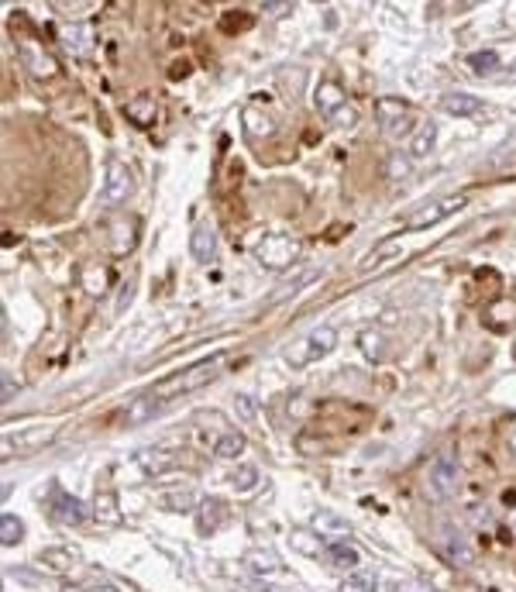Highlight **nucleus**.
<instances>
[{
  "label": "nucleus",
  "instance_id": "1",
  "mask_svg": "<svg viewBox=\"0 0 516 592\" xmlns=\"http://www.w3.org/2000/svg\"><path fill=\"white\" fill-rule=\"evenodd\" d=\"M227 362H231V351H217V355H210V358H200V362H193V366L179 368V372H172L166 379H158V383L152 386V393L166 403L179 400V396L196 393V389H204L206 383L221 379Z\"/></svg>",
  "mask_w": 516,
  "mask_h": 592
},
{
  "label": "nucleus",
  "instance_id": "2",
  "mask_svg": "<svg viewBox=\"0 0 516 592\" xmlns=\"http://www.w3.org/2000/svg\"><path fill=\"white\" fill-rule=\"evenodd\" d=\"M334 345H338L334 328H317V331L303 334L300 341H292L290 351H286V362H290L292 368H303V366H310V362H317V358L330 355Z\"/></svg>",
  "mask_w": 516,
  "mask_h": 592
},
{
  "label": "nucleus",
  "instance_id": "3",
  "mask_svg": "<svg viewBox=\"0 0 516 592\" xmlns=\"http://www.w3.org/2000/svg\"><path fill=\"white\" fill-rule=\"evenodd\" d=\"M313 104H317V114L324 118L327 124H338V128H351V124L358 121V110L344 100V90L338 83H320L317 87V97H313Z\"/></svg>",
  "mask_w": 516,
  "mask_h": 592
},
{
  "label": "nucleus",
  "instance_id": "4",
  "mask_svg": "<svg viewBox=\"0 0 516 592\" xmlns=\"http://www.w3.org/2000/svg\"><path fill=\"white\" fill-rule=\"evenodd\" d=\"M300 252H303V244L296 242V238H290V234H265V238L255 244V259L262 262L265 269H272V272L296 265Z\"/></svg>",
  "mask_w": 516,
  "mask_h": 592
},
{
  "label": "nucleus",
  "instance_id": "5",
  "mask_svg": "<svg viewBox=\"0 0 516 592\" xmlns=\"http://www.w3.org/2000/svg\"><path fill=\"white\" fill-rule=\"evenodd\" d=\"M454 479H458V458L451 448H444V452L434 454L427 465V496L434 503H444L454 492Z\"/></svg>",
  "mask_w": 516,
  "mask_h": 592
},
{
  "label": "nucleus",
  "instance_id": "6",
  "mask_svg": "<svg viewBox=\"0 0 516 592\" xmlns=\"http://www.w3.org/2000/svg\"><path fill=\"white\" fill-rule=\"evenodd\" d=\"M376 118L389 138H406V135H413L410 104H403V100H396V97H382V100H378Z\"/></svg>",
  "mask_w": 516,
  "mask_h": 592
},
{
  "label": "nucleus",
  "instance_id": "7",
  "mask_svg": "<svg viewBox=\"0 0 516 592\" xmlns=\"http://www.w3.org/2000/svg\"><path fill=\"white\" fill-rule=\"evenodd\" d=\"M49 510L62 527H80V523L86 520V513H90L80 496H69L66 489H59V486H52V492H49Z\"/></svg>",
  "mask_w": 516,
  "mask_h": 592
},
{
  "label": "nucleus",
  "instance_id": "8",
  "mask_svg": "<svg viewBox=\"0 0 516 592\" xmlns=\"http://www.w3.org/2000/svg\"><path fill=\"white\" fill-rule=\"evenodd\" d=\"M135 190V176L120 158H107V183H103V204H124Z\"/></svg>",
  "mask_w": 516,
  "mask_h": 592
},
{
  "label": "nucleus",
  "instance_id": "9",
  "mask_svg": "<svg viewBox=\"0 0 516 592\" xmlns=\"http://www.w3.org/2000/svg\"><path fill=\"white\" fill-rule=\"evenodd\" d=\"M17 59H21V66L32 72L34 80H52V76H59V62H55L42 45H34V42H17Z\"/></svg>",
  "mask_w": 516,
  "mask_h": 592
},
{
  "label": "nucleus",
  "instance_id": "10",
  "mask_svg": "<svg viewBox=\"0 0 516 592\" xmlns=\"http://www.w3.org/2000/svg\"><path fill=\"white\" fill-rule=\"evenodd\" d=\"M462 207H464V196H444V200H437V204H430V207L416 210L403 227H406V231H424V227H434V224H441V221H447L451 214H458Z\"/></svg>",
  "mask_w": 516,
  "mask_h": 592
},
{
  "label": "nucleus",
  "instance_id": "11",
  "mask_svg": "<svg viewBox=\"0 0 516 592\" xmlns=\"http://www.w3.org/2000/svg\"><path fill=\"white\" fill-rule=\"evenodd\" d=\"M166 406H169V403L158 400L152 389H148V393H141V396H135V400L128 403V410L120 414V424H124V427H138V424H148V420L158 417V414H162Z\"/></svg>",
  "mask_w": 516,
  "mask_h": 592
},
{
  "label": "nucleus",
  "instance_id": "12",
  "mask_svg": "<svg viewBox=\"0 0 516 592\" xmlns=\"http://www.w3.org/2000/svg\"><path fill=\"white\" fill-rule=\"evenodd\" d=\"M80 561H83L80 551H76V548H69V544H52V548H42V551H38V565H42L45 572H52V575L72 572Z\"/></svg>",
  "mask_w": 516,
  "mask_h": 592
},
{
  "label": "nucleus",
  "instance_id": "13",
  "mask_svg": "<svg viewBox=\"0 0 516 592\" xmlns=\"http://www.w3.org/2000/svg\"><path fill=\"white\" fill-rule=\"evenodd\" d=\"M437 548H441V555H444L451 565H458V568H468V565L475 561V551H472V544L464 540L462 530H451V527H444V530H441V538H437Z\"/></svg>",
  "mask_w": 516,
  "mask_h": 592
},
{
  "label": "nucleus",
  "instance_id": "14",
  "mask_svg": "<svg viewBox=\"0 0 516 592\" xmlns=\"http://www.w3.org/2000/svg\"><path fill=\"white\" fill-rule=\"evenodd\" d=\"M227 520H231V510H227V503L217 500V496H210V500L200 503V513H196V530L210 538V534H217Z\"/></svg>",
  "mask_w": 516,
  "mask_h": 592
},
{
  "label": "nucleus",
  "instance_id": "15",
  "mask_svg": "<svg viewBox=\"0 0 516 592\" xmlns=\"http://www.w3.org/2000/svg\"><path fill=\"white\" fill-rule=\"evenodd\" d=\"M52 437H55V427H28V431H21L14 437H4V458H11V448L14 452H34Z\"/></svg>",
  "mask_w": 516,
  "mask_h": 592
},
{
  "label": "nucleus",
  "instance_id": "16",
  "mask_svg": "<svg viewBox=\"0 0 516 592\" xmlns=\"http://www.w3.org/2000/svg\"><path fill=\"white\" fill-rule=\"evenodd\" d=\"M189 252H193V259L196 262H214V255H217V234H214V227L210 224L193 227V234H189Z\"/></svg>",
  "mask_w": 516,
  "mask_h": 592
},
{
  "label": "nucleus",
  "instance_id": "17",
  "mask_svg": "<svg viewBox=\"0 0 516 592\" xmlns=\"http://www.w3.org/2000/svg\"><path fill=\"white\" fill-rule=\"evenodd\" d=\"M124 118L131 124H138V128H148L155 121V100L148 93H138V97H131L124 104Z\"/></svg>",
  "mask_w": 516,
  "mask_h": 592
},
{
  "label": "nucleus",
  "instance_id": "18",
  "mask_svg": "<svg viewBox=\"0 0 516 592\" xmlns=\"http://www.w3.org/2000/svg\"><path fill=\"white\" fill-rule=\"evenodd\" d=\"M441 107L447 114H454V118H475V114H482V100L479 97H468V93H447V97H441Z\"/></svg>",
  "mask_w": 516,
  "mask_h": 592
},
{
  "label": "nucleus",
  "instance_id": "19",
  "mask_svg": "<svg viewBox=\"0 0 516 592\" xmlns=\"http://www.w3.org/2000/svg\"><path fill=\"white\" fill-rule=\"evenodd\" d=\"M59 38L66 42V49H72V53H86L90 42H93V28L90 24H62Z\"/></svg>",
  "mask_w": 516,
  "mask_h": 592
},
{
  "label": "nucleus",
  "instance_id": "20",
  "mask_svg": "<svg viewBox=\"0 0 516 592\" xmlns=\"http://www.w3.org/2000/svg\"><path fill=\"white\" fill-rule=\"evenodd\" d=\"M327 558H330L334 568H344V572H355L358 568V551L351 544H344V540H330L327 544Z\"/></svg>",
  "mask_w": 516,
  "mask_h": 592
},
{
  "label": "nucleus",
  "instance_id": "21",
  "mask_svg": "<svg viewBox=\"0 0 516 592\" xmlns=\"http://www.w3.org/2000/svg\"><path fill=\"white\" fill-rule=\"evenodd\" d=\"M434 141H437V124H420L416 131L410 135V158H424V156H430V148H434Z\"/></svg>",
  "mask_w": 516,
  "mask_h": 592
},
{
  "label": "nucleus",
  "instance_id": "22",
  "mask_svg": "<svg viewBox=\"0 0 516 592\" xmlns=\"http://www.w3.org/2000/svg\"><path fill=\"white\" fill-rule=\"evenodd\" d=\"M93 517L100 523H107V527H114V523L120 520L118 513V496L107 489V492H97V500H93Z\"/></svg>",
  "mask_w": 516,
  "mask_h": 592
},
{
  "label": "nucleus",
  "instance_id": "23",
  "mask_svg": "<svg viewBox=\"0 0 516 592\" xmlns=\"http://www.w3.org/2000/svg\"><path fill=\"white\" fill-rule=\"evenodd\" d=\"M485 317H492L489 324H492L496 331L510 328V324H516V300H499V303L489 307V314H485Z\"/></svg>",
  "mask_w": 516,
  "mask_h": 592
},
{
  "label": "nucleus",
  "instance_id": "24",
  "mask_svg": "<svg viewBox=\"0 0 516 592\" xmlns=\"http://www.w3.org/2000/svg\"><path fill=\"white\" fill-rule=\"evenodd\" d=\"M107 282H110V276H107V269H103V265H86V269H83V290L90 296L107 293Z\"/></svg>",
  "mask_w": 516,
  "mask_h": 592
},
{
  "label": "nucleus",
  "instance_id": "25",
  "mask_svg": "<svg viewBox=\"0 0 516 592\" xmlns=\"http://www.w3.org/2000/svg\"><path fill=\"white\" fill-rule=\"evenodd\" d=\"M21 538H24V523L17 520L14 513H4V517H0V540H4V548L21 544Z\"/></svg>",
  "mask_w": 516,
  "mask_h": 592
},
{
  "label": "nucleus",
  "instance_id": "26",
  "mask_svg": "<svg viewBox=\"0 0 516 592\" xmlns=\"http://www.w3.org/2000/svg\"><path fill=\"white\" fill-rule=\"evenodd\" d=\"M378 575L376 572H351L341 582V592H376Z\"/></svg>",
  "mask_w": 516,
  "mask_h": 592
},
{
  "label": "nucleus",
  "instance_id": "27",
  "mask_svg": "<svg viewBox=\"0 0 516 592\" xmlns=\"http://www.w3.org/2000/svg\"><path fill=\"white\" fill-rule=\"evenodd\" d=\"M244 124H248V135H252V138H258V135H262V138H269V135L275 131L272 118L258 114L255 107H248V110H244Z\"/></svg>",
  "mask_w": 516,
  "mask_h": 592
},
{
  "label": "nucleus",
  "instance_id": "28",
  "mask_svg": "<svg viewBox=\"0 0 516 592\" xmlns=\"http://www.w3.org/2000/svg\"><path fill=\"white\" fill-rule=\"evenodd\" d=\"M241 452H244V434H238V431H227V434L214 444V454H217V458H238Z\"/></svg>",
  "mask_w": 516,
  "mask_h": 592
},
{
  "label": "nucleus",
  "instance_id": "29",
  "mask_svg": "<svg viewBox=\"0 0 516 592\" xmlns=\"http://www.w3.org/2000/svg\"><path fill=\"white\" fill-rule=\"evenodd\" d=\"M413 173V162L403 152H389V158H386V176L389 179H396V183H403V179H410Z\"/></svg>",
  "mask_w": 516,
  "mask_h": 592
},
{
  "label": "nucleus",
  "instance_id": "30",
  "mask_svg": "<svg viewBox=\"0 0 516 592\" xmlns=\"http://www.w3.org/2000/svg\"><path fill=\"white\" fill-rule=\"evenodd\" d=\"M138 462H141V469L152 472V475H158V472H166V469L176 465V458L166 454V452H141V454H138Z\"/></svg>",
  "mask_w": 516,
  "mask_h": 592
},
{
  "label": "nucleus",
  "instance_id": "31",
  "mask_svg": "<svg viewBox=\"0 0 516 592\" xmlns=\"http://www.w3.org/2000/svg\"><path fill=\"white\" fill-rule=\"evenodd\" d=\"M468 66L479 72V76H489V72L499 70V55L492 49H482V53H472L468 55Z\"/></svg>",
  "mask_w": 516,
  "mask_h": 592
},
{
  "label": "nucleus",
  "instance_id": "32",
  "mask_svg": "<svg viewBox=\"0 0 516 592\" xmlns=\"http://www.w3.org/2000/svg\"><path fill=\"white\" fill-rule=\"evenodd\" d=\"M290 540H292V548H296V551H303V555H320V551H324V540H320V534L313 538V534H307V530H296Z\"/></svg>",
  "mask_w": 516,
  "mask_h": 592
},
{
  "label": "nucleus",
  "instance_id": "33",
  "mask_svg": "<svg viewBox=\"0 0 516 592\" xmlns=\"http://www.w3.org/2000/svg\"><path fill=\"white\" fill-rule=\"evenodd\" d=\"M258 482V472L252 469V465H241V469H234V475H231V486L238 489V492H252Z\"/></svg>",
  "mask_w": 516,
  "mask_h": 592
},
{
  "label": "nucleus",
  "instance_id": "34",
  "mask_svg": "<svg viewBox=\"0 0 516 592\" xmlns=\"http://www.w3.org/2000/svg\"><path fill=\"white\" fill-rule=\"evenodd\" d=\"M193 492H169V496H162V506L172 510V513H189L193 510Z\"/></svg>",
  "mask_w": 516,
  "mask_h": 592
},
{
  "label": "nucleus",
  "instance_id": "35",
  "mask_svg": "<svg viewBox=\"0 0 516 592\" xmlns=\"http://www.w3.org/2000/svg\"><path fill=\"white\" fill-rule=\"evenodd\" d=\"M313 527H317V534H320V538H324V530H338V534H348V523L338 520L334 513H317V517H313Z\"/></svg>",
  "mask_w": 516,
  "mask_h": 592
},
{
  "label": "nucleus",
  "instance_id": "36",
  "mask_svg": "<svg viewBox=\"0 0 516 592\" xmlns=\"http://www.w3.org/2000/svg\"><path fill=\"white\" fill-rule=\"evenodd\" d=\"M248 565L262 575H279V561L272 555H248Z\"/></svg>",
  "mask_w": 516,
  "mask_h": 592
},
{
  "label": "nucleus",
  "instance_id": "37",
  "mask_svg": "<svg viewBox=\"0 0 516 592\" xmlns=\"http://www.w3.org/2000/svg\"><path fill=\"white\" fill-rule=\"evenodd\" d=\"M378 345H382V338H378V334H361V351H365V355L382 358V349H378Z\"/></svg>",
  "mask_w": 516,
  "mask_h": 592
},
{
  "label": "nucleus",
  "instance_id": "38",
  "mask_svg": "<svg viewBox=\"0 0 516 592\" xmlns=\"http://www.w3.org/2000/svg\"><path fill=\"white\" fill-rule=\"evenodd\" d=\"M62 592H118V589L107 586V582H90V586H66Z\"/></svg>",
  "mask_w": 516,
  "mask_h": 592
},
{
  "label": "nucleus",
  "instance_id": "39",
  "mask_svg": "<svg viewBox=\"0 0 516 592\" xmlns=\"http://www.w3.org/2000/svg\"><path fill=\"white\" fill-rule=\"evenodd\" d=\"M11 393H17V383H11V372H4V400H11Z\"/></svg>",
  "mask_w": 516,
  "mask_h": 592
},
{
  "label": "nucleus",
  "instance_id": "40",
  "mask_svg": "<svg viewBox=\"0 0 516 592\" xmlns=\"http://www.w3.org/2000/svg\"><path fill=\"white\" fill-rule=\"evenodd\" d=\"M262 11H290V4H262Z\"/></svg>",
  "mask_w": 516,
  "mask_h": 592
},
{
  "label": "nucleus",
  "instance_id": "41",
  "mask_svg": "<svg viewBox=\"0 0 516 592\" xmlns=\"http://www.w3.org/2000/svg\"><path fill=\"white\" fill-rule=\"evenodd\" d=\"M513 355H516V349H513Z\"/></svg>",
  "mask_w": 516,
  "mask_h": 592
}]
</instances>
